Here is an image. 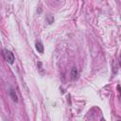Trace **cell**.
<instances>
[{
    "label": "cell",
    "mask_w": 121,
    "mask_h": 121,
    "mask_svg": "<svg viewBox=\"0 0 121 121\" xmlns=\"http://www.w3.org/2000/svg\"><path fill=\"white\" fill-rule=\"evenodd\" d=\"M120 65H121V59H120Z\"/></svg>",
    "instance_id": "cell-5"
},
{
    "label": "cell",
    "mask_w": 121,
    "mask_h": 121,
    "mask_svg": "<svg viewBox=\"0 0 121 121\" xmlns=\"http://www.w3.org/2000/svg\"><path fill=\"white\" fill-rule=\"evenodd\" d=\"M9 96L11 97V99H12L13 101H15V102L18 101V97H17V95H16L14 89H10V90L9 91Z\"/></svg>",
    "instance_id": "cell-3"
},
{
    "label": "cell",
    "mask_w": 121,
    "mask_h": 121,
    "mask_svg": "<svg viewBox=\"0 0 121 121\" xmlns=\"http://www.w3.org/2000/svg\"><path fill=\"white\" fill-rule=\"evenodd\" d=\"M35 48L39 53H43V45L41 42H36L35 43Z\"/></svg>",
    "instance_id": "cell-4"
},
{
    "label": "cell",
    "mask_w": 121,
    "mask_h": 121,
    "mask_svg": "<svg viewBox=\"0 0 121 121\" xmlns=\"http://www.w3.org/2000/svg\"><path fill=\"white\" fill-rule=\"evenodd\" d=\"M78 71L77 69V67H73L71 69V72H70V78L72 80H75L78 78Z\"/></svg>",
    "instance_id": "cell-2"
},
{
    "label": "cell",
    "mask_w": 121,
    "mask_h": 121,
    "mask_svg": "<svg viewBox=\"0 0 121 121\" xmlns=\"http://www.w3.org/2000/svg\"><path fill=\"white\" fill-rule=\"evenodd\" d=\"M2 55H3L4 60H5L8 63L13 64V62H14V60H15V57H14V55H13V53H12L11 51H9V50H8V49H3Z\"/></svg>",
    "instance_id": "cell-1"
}]
</instances>
